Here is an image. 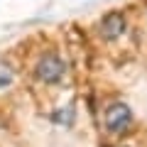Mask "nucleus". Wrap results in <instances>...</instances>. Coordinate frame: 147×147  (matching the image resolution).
Wrapping results in <instances>:
<instances>
[{
  "instance_id": "obj_4",
  "label": "nucleus",
  "mask_w": 147,
  "mask_h": 147,
  "mask_svg": "<svg viewBox=\"0 0 147 147\" xmlns=\"http://www.w3.org/2000/svg\"><path fill=\"white\" fill-rule=\"evenodd\" d=\"M12 84H15V69H12L7 61H0V91L10 88Z\"/></svg>"
},
{
  "instance_id": "obj_1",
  "label": "nucleus",
  "mask_w": 147,
  "mask_h": 147,
  "mask_svg": "<svg viewBox=\"0 0 147 147\" xmlns=\"http://www.w3.org/2000/svg\"><path fill=\"white\" fill-rule=\"evenodd\" d=\"M135 115H132V108L123 100H113L108 103V108L103 110V127L110 137H123L130 132Z\"/></svg>"
},
{
  "instance_id": "obj_3",
  "label": "nucleus",
  "mask_w": 147,
  "mask_h": 147,
  "mask_svg": "<svg viewBox=\"0 0 147 147\" xmlns=\"http://www.w3.org/2000/svg\"><path fill=\"white\" fill-rule=\"evenodd\" d=\"M125 30H127V20L123 12H108L98 22V32L103 39H118Z\"/></svg>"
},
{
  "instance_id": "obj_5",
  "label": "nucleus",
  "mask_w": 147,
  "mask_h": 147,
  "mask_svg": "<svg viewBox=\"0 0 147 147\" xmlns=\"http://www.w3.org/2000/svg\"><path fill=\"white\" fill-rule=\"evenodd\" d=\"M52 120L54 123H61V125H71V123H74V110L71 108L54 110V113H52Z\"/></svg>"
},
{
  "instance_id": "obj_2",
  "label": "nucleus",
  "mask_w": 147,
  "mask_h": 147,
  "mask_svg": "<svg viewBox=\"0 0 147 147\" xmlns=\"http://www.w3.org/2000/svg\"><path fill=\"white\" fill-rule=\"evenodd\" d=\"M66 76V61L57 52H44L34 61V79L44 86H54Z\"/></svg>"
}]
</instances>
